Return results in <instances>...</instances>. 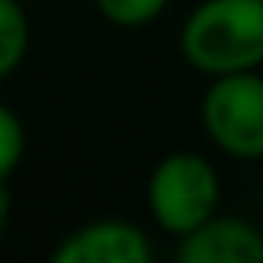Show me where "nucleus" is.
Masks as SVG:
<instances>
[{"label":"nucleus","mask_w":263,"mask_h":263,"mask_svg":"<svg viewBox=\"0 0 263 263\" xmlns=\"http://www.w3.org/2000/svg\"><path fill=\"white\" fill-rule=\"evenodd\" d=\"M58 263H144L148 241L123 223H98L80 234H72L58 256Z\"/></svg>","instance_id":"5"},{"label":"nucleus","mask_w":263,"mask_h":263,"mask_svg":"<svg viewBox=\"0 0 263 263\" xmlns=\"http://www.w3.org/2000/svg\"><path fill=\"white\" fill-rule=\"evenodd\" d=\"M209 134L234 155H263V80L227 76L205 98Z\"/></svg>","instance_id":"3"},{"label":"nucleus","mask_w":263,"mask_h":263,"mask_svg":"<svg viewBox=\"0 0 263 263\" xmlns=\"http://www.w3.org/2000/svg\"><path fill=\"white\" fill-rule=\"evenodd\" d=\"M101 11L112 18V22H123V26H134V22H148L166 0H98Z\"/></svg>","instance_id":"7"},{"label":"nucleus","mask_w":263,"mask_h":263,"mask_svg":"<svg viewBox=\"0 0 263 263\" xmlns=\"http://www.w3.org/2000/svg\"><path fill=\"white\" fill-rule=\"evenodd\" d=\"M22 155V126L18 119L0 105V177H4Z\"/></svg>","instance_id":"8"},{"label":"nucleus","mask_w":263,"mask_h":263,"mask_svg":"<svg viewBox=\"0 0 263 263\" xmlns=\"http://www.w3.org/2000/svg\"><path fill=\"white\" fill-rule=\"evenodd\" d=\"M4 223H8V191L0 187V234H4Z\"/></svg>","instance_id":"9"},{"label":"nucleus","mask_w":263,"mask_h":263,"mask_svg":"<svg viewBox=\"0 0 263 263\" xmlns=\"http://www.w3.org/2000/svg\"><path fill=\"white\" fill-rule=\"evenodd\" d=\"M216 205V177L195 155H173L152 180V209L170 231H195Z\"/></svg>","instance_id":"2"},{"label":"nucleus","mask_w":263,"mask_h":263,"mask_svg":"<svg viewBox=\"0 0 263 263\" xmlns=\"http://www.w3.org/2000/svg\"><path fill=\"white\" fill-rule=\"evenodd\" d=\"M26 51V15L15 0H0V76L11 72Z\"/></svg>","instance_id":"6"},{"label":"nucleus","mask_w":263,"mask_h":263,"mask_svg":"<svg viewBox=\"0 0 263 263\" xmlns=\"http://www.w3.org/2000/svg\"><path fill=\"white\" fill-rule=\"evenodd\" d=\"M187 58L205 72H238L263 62V0H213L184 29Z\"/></svg>","instance_id":"1"},{"label":"nucleus","mask_w":263,"mask_h":263,"mask_svg":"<svg viewBox=\"0 0 263 263\" xmlns=\"http://www.w3.org/2000/svg\"><path fill=\"white\" fill-rule=\"evenodd\" d=\"M180 256L187 263H263V241L241 220H216L187 231Z\"/></svg>","instance_id":"4"}]
</instances>
